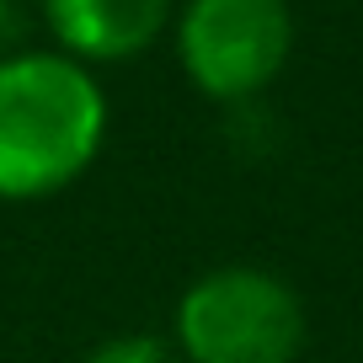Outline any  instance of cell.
<instances>
[{"label": "cell", "mask_w": 363, "mask_h": 363, "mask_svg": "<svg viewBox=\"0 0 363 363\" xmlns=\"http://www.w3.org/2000/svg\"><path fill=\"white\" fill-rule=\"evenodd\" d=\"M107 139V91L59 48H16L0 59V198L65 193L86 177Z\"/></svg>", "instance_id": "1"}, {"label": "cell", "mask_w": 363, "mask_h": 363, "mask_svg": "<svg viewBox=\"0 0 363 363\" xmlns=\"http://www.w3.org/2000/svg\"><path fill=\"white\" fill-rule=\"evenodd\" d=\"M171 326L182 363H294L310 337L294 284L251 262L208 267L193 278Z\"/></svg>", "instance_id": "2"}, {"label": "cell", "mask_w": 363, "mask_h": 363, "mask_svg": "<svg viewBox=\"0 0 363 363\" xmlns=\"http://www.w3.org/2000/svg\"><path fill=\"white\" fill-rule=\"evenodd\" d=\"M294 54L289 0H182L177 59L203 96L225 107L257 102Z\"/></svg>", "instance_id": "3"}, {"label": "cell", "mask_w": 363, "mask_h": 363, "mask_svg": "<svg viewBox=\"0 0 363 363\" xmlns=\"http://www.w3.org/2000/svg\"><path fill=\"white\" fill-rule=\"evenodd\" d=\"M177 0H43V22L59 38V54L80 65L134 59L166 33Z\"/></svg>", "instance_id": "4"}, {"label": "cell", "mask_w": 363, "mask_h": 363, "mask_svg": "<svg viewBox=\"0 0 363 363\" xmlns=\"http://www.w3.org/2000/svg\"><path fill=\"white\" fill-rule=\"evenodd\" d=\"M80 363H182V352L166 337H150V331H118V337L96 342Z\"/></svg>", "instance_id": "5"}, {"label": "cell", "mask_w": 363, "mask_h": 363, "mask_svg": "<svg viewBox=\"0 0 363 363\" xmlns=\"http://www.w3.org/2000/svg\"><path fill=\"white\" fill-rule=\"evenodd\" d=\"M27 38V11H22V0H0V59L16 54Z\"/></svg>", "instance_id": "6"}]
</instances>
